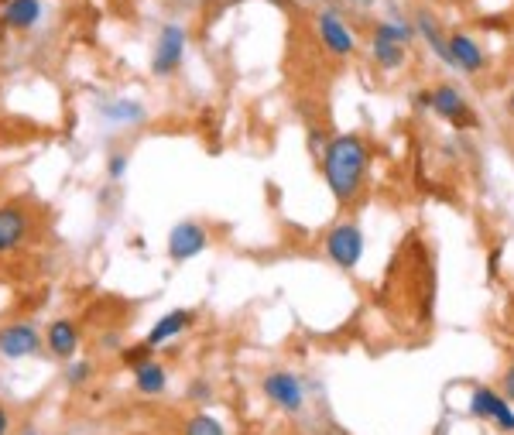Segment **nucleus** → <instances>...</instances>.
Wrapping results in <instances>:
<instances>
[{"label": "nucleus", "instance_id": "f257e3e1", "mask_svg": "<svg viewBox=\"0 0 514 435\" xmlns=\"http://www.w3.org/2000/svg\"><path fill=\"white\" fill-rule=\"evenodd\" d=\"M367 165H371V155H367V144L357 134H340L326 144L323 151V175L329 192L336 196V203H353L360 196V185H364Z\"/></svg>", "mask_w": 514, "mask_h": 435}, {"label": "nucleus", "instance_id": "f03ea898", "mask_svg": "<svg viewBox=\"0 0 514 435\" xmlns=\"http://www.w3.org/2000/svg\"><path fill=\"white\" fill-rule=\"evenodd\" d=\"M186 62V28L182 24H165L158 31V42L151 48V72L158 79L175 76L179 66Z\"/></svg>", "mask_w": 514, "mask_h": 435}, {"label": "nucleus", "instance_id": "7ed1b4c3", "mask_svg": "<svg viewBox=\"0 0 514 435\" xmlns=\"http://www.w3.org/2000/svg\"><path fill=\"white\" fill-rule=\"evenodd\" d=\"M316 35H319V42H323L326 52L336 55V59H350L353 48H357V38H353L347 21H343L336 11H319L316 14Z\"/></svg>", "mask_w": 514, "mask_h": 435}, {"label": "nucleus", "instance_id": "20e7f679", "mask_svg": "<svg viewBox=\"0 0 514 435\" xmlns=\"http://www.w3.org/2000/svg\"><path fill=\"white\" fill-rule=\"evenodd\" d=\"M326 254L333 257L340 268H357L360 257H364V233H360L353 223H343L326 237Z\"/></svg>", "mask_w": 514, "mask_h": 435}, {"label": "nucleus", "instance_id": "39448f33", "mask_svg": "<svg viewBox=\"0 0 514 435\" xmlns=\"http://www.w3.org/2000/svg\"><path fill=\"white\" fill-rule=\"evenodd\" d=\"M42 346V336L31 322H11V326L0 329V357L7 360H24L31 353H38Z\"/></svg>", "mask_w": 514, "mask_h": 435}, {"label": "nucleus", "instance_id": "423d86ee", "mask_svg": "<svg viewBox=\"0 0 514 435\" xmlns=\"http://www.w3.org/2000/svg\"><path fill=\"white\" fill-rule=\"evenodd\" d=\"M206 244H210V237H206V230L199 227V223L192 220H182L179 227H172L168 233V257L172 261H192L196 254L206 251Z\"/></svg>", "mask_w": 514, "mask_h": 435}, {"label": "nucleus", "instance_id": "0eeeda50", "mask_svg": "<svg viewBox=\"0 0 514 435\" xmlns=\"http://www.w3.org/2000/svg\"><path fill=\"white\" fill-rule=\"evenodd\" d=\"M264 394H268L278 408H285V412H299L305 401L302 381L295 374H288V370H275V374L264 377Z\"/></svg>", "mask_w": 514, "mask_h": 435}, {"label": "nucleus", "instance_id": "6e6552de", "mask_svg": "<svg viewBox=\"0 0 514 435\" xmlns=\"http://www.w3.org/2000/svg\"><path fill=\"white\" fill-rule=\"evenodd\" d=\"M432 110H439V117H446L449 124L456 127H477V117H473L470 103L463 100L456 86H439V90L432 93Z\"/></svg>", "mask_w": 514, "mask_h": 435}, {"label": "nucleus", "instance_id": "1a4fd4ad", "mask_svg": "<svg viewBox=\"0 0 514 435\" xmlns=\"http://www.w3.org/2000/svg\"><path fill=\"white\" fill-rule=\"evenodd\" d=\"M446 45H449V66H456V69H463V72H480L487 66V55H484V48H480L477 42H473L470 35H463V31H456V35H449L446 38Z\"/></svg>", "mask_w": 514, "mask_h": 435}, {"label": "nucleus", "instance_id": "9d476101", "mask_svg": "<svg viewBox=\"0 0 514 435\" xmlns=\"http://www.w3.org/2000/svg\"><path fill=\"white\" fill-rule=\"evenodd\" d=\"M470 412L477 418H494L501 429H514V412L508 408V401L501 394H494L491 388H477L473 391V401H470Z\"/></svg>", "mask_w": 514, "mask_h": 435}, {"label": "nucleus", "instance_id": "9b49d317", "mask_svg": "<svg viewBox=\"0 0 514 435\" xmlns=\"http://www.w3.org/2000/svg\"><path fill=\"white\" fill-rule=\"evenodd\" d=\"M42 14H45L42 0H4V7H0V21L11 31L35 28V24L42 21Z\"/></svg>", "mask_w": 514, "mask_h": 435}, {"label": "nucleus", "instance_id": "f8f14e48", "mask_svg": "<svg viewBox=\"0 0 514 435\" xmlns=\"http://www.w3.org/2000/svg\"><path fill=\"white\" fill-rule=\"evenodd\" d=\"M28 237V213L21 206L0 209V254H11Z\"/></svg>", "mask_w": 514, "mask_h": 435}, {"label": "nucleus", "instance_id": "ddd939ff", "mask_svg": "<svg viewBox=\"0 0 514 435\" xmlns=\"http://www.w3.org/2000/svg\"><path fill=\"white\" fill-rule=\"evenodd\" d=\"M45 343L52 350V357L69 360L72 353L79 350V326L72 319H55L52 326L45 329Z\"/></svg>", "mask_w": 514, "mask_h": 435}, {"label": "nucleus", "instance_id": "4468645a", "mask_svg": "<svg viewBox=\"0 0 514 435\" xmlns=\"http://www.w3.org/2000/svg\"><path fill=\"white\" fill-rule=\"evenodd\" d=\"M196 322V312H189V309H175V312H168V316H162L151 326V333H148V346H162L168 340H175L179 333H186V329Z\"/></svg>", "mask_w": 514, "mask_h": 435}, {"label": "nucleus", "instance_id": "2eb2a0df", "mask_svg": "<svg viewBox=\"0 0 514 435\" xmlns=\"http://www.w3.org/2000/svg\"><path fill=\"white\" fill-rule=\"evenodd\" d=\"M415 35H422L425 42H429L432 52L439 55V59L449 66V45H446V35H443V28H439V21L432 18L429 11H422L419 18H415Z\"/></svg>", "mask_w": 514, "mask_h": 435}, {"label": "nucleus", "instance_id": "dca6fc26", "mask_svg": "<svg viewBox=\"0 0 514 435\" xmlns=\"http://www.w3.org/2000/svg\"><path fill=\"white\" fill-rule=\"evenodd\" d=\"M165 381H168L165 367L155 364V360H148V364L134 367V384H138L141 394H162L165 391Z\"/></svg>", "mask_w": 514, "mask_h": 435}, {"label": "nucleus", "instance_id": "f3484780", "mask_svg": "<svg viewBox=\"0 0 514 435\" xmlns=\"http://www.w3.org/2000/svg\"><path fill=\"white\" fill-rule=\"evenodd\" d=\"M371 55H374V62L381 66L384 72H395L405 66V45H395V42H381V38H374L371 42Z\"/></svg>", "mask_w": 514, "mask_h": 435}, {"label": "nucleus", "instance_id": "a211bd4d", "mask_svg": "<svg viewBox=\"0 0 514 435\" xmlns=\"http://www.w3.org/2000/svg\"><path fill=\"white\" fill-rule=\"evenodd\" d=\"M103 117L114 120V124H138L144 117V107L138 100H110L107 107H103Z\"/></svg>", "mask_w": 514, "mask_h": 435}, {"label": "nucleus", "instance_id": "6ab92c4d", "mask_svg": "<svg viewBox=\"0 0 514 435\" xmlns=\"http://www.w3.org/2000/svg\"><path fill=\"white\" fill-rule=\"evenodd\" d=\"M374 38H381V42H395V45H408L415 38V28L412 24H401V21H377Z\"/></svg>", "mask_w": 514, "mask_h": 435}, {"label": "nucleus", "instance_id": "aec40b11", "mask_svg": "<svg viewBox=\"0 0 514 435\" xmlns=\"http://www.w3.org/2000/svg\"><path fill=\"white\" fill-rule=\"evenodd\" d=\"M182 435H223V425L210 415H196L186 425V432H182Z\"/></svg>", "mask_w": 514, "mask_h": 435}, {"label": "nucleus", "instance_id": "412c9836", "mask_svg": "<svg viewBox=\"0 0 514 435\" xmlns=\"http://www.w3.org/2000/svg\"><path fill=\"white\" fill-rule=\"evenodd\" d=\"M151 360V346L144 343V346H134V350H124V364L127 367H141V364H148Z\"/></svg>", "mask_w": 514, "mask_h": 435}, {"label": "nucleus", "instance_id": "4be33fe9", "mask_svg": "<svg viewBox=\"0 0 514 435\" xmlns=\"http://www.w3.org/2000/svg\"><path fill=\"white\" fill-rule=\"evenodd\" d=\"M90 374H93V367L86 364V360H79V364H72V367H69V377H66V381L72 384V388H79V384L90 381Z\"/></svg>", "mask_w": 514, "mask_h": 435}, {"label": "nucleus", "instance_id": "5701e85b", "mask_svg": "<svg viewBox=\"0 0 514 435\" xmlns=\"http://www.w3.org/2000/svg\"><path fill=\"white\" fill-rule=\"evenodd\" d=\"M127 172V155H114L110 158V179H120Z\"/></svg>", "mask_w": 514, "mask_h": 435}, {"label": "nucleus", "instance_id": "b1692460", "mask_svg": "<svg viewBox=\"0 0 514 435\" xmlns=\"http://www.w3.org/2000/svg\"><path fill=\"white\" fill-rule=\"evenodd\" d=\"M189 398H196V401H206V398H210V388H206V384L199 381L196 388H189Z\"/></svg>", "mask_w": 514, "mask_h": 435}, {"label": "nucleus", "instance_id": "393cba45", "mask_svg": "<svg viewBox=\"0 0 514 435\" xmlns=\"http://www.w3.org/2000/svg\"><path fill=\"white\" fill-rule=\"evenodd\" d=\"M504 391H508V398H514V364L508 367V374H504Z\"/></svg>", "mask_w": 514, "mask_h": 435}, {"label": "nucleus", "instance_id": "a878e982", "mask_svg": "<svg viewBox=\"0 0 514 435\" xmlns=\"http://www.w3.org/2000/svg\"><path fill=\"white\" fill-rule=\"evenodd\" d=\"M7 429H11V418H7V408L0 405V435H7Z\"/></svg>", "mask_w": 514, "mask_h": 435}, {"label": "nucleus", "instance_id": "bb28decb", "mask_svg": "<svg viewBox=\"0 0 514 435\" xmlns=\"http://www.w3.org/2000/svg\"><path fill=\"white\" fill-rule=\"evenodd\" d=\"M350 4H357V7H371L374 0H350Z\"/></svg>", "mask_w": 514, "mask_h": 435}, {"label": "nucleus", "instance_id": "cd10ccee", "mask_svg": "<svg viewBox=\"0 0 514 435\" xmlns=\"http://www.w3.org/2000/svg\"><path fill=\"white\" fill-rule=\"evenodd\" d=\"M508 107H511V114H514V93H511V103H508Z\"/></svg>", "mask_w": 514, "mask_h": 435}, {"label": "nucleus", "instance_id": "c85d7f7f", "mask_svg": "<svg viewBox=\"0 0 514 435\" xmlns=\"http://www.w3.org/2000/svg\"><path fill=\"white\" fill-rule=\"evenodd\" d=\"M453 4H463V0H453Z\"/></svg>", "mask_w": 514, "mask_h": 435}, {"label": "nucleus", "instance_id": "c756f323", "mask_svg": "<svg viewBox=\"0 0 514 435\" xmlns=\"http://www.w3.org/2000/svg\"><path fill=\"white\" fill-rule=\"evenodd\" d=\"M24 435H35V432H24Z\"/></svg>", "mask_w": 514, "mask_h": 435}]
</instances>
